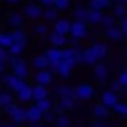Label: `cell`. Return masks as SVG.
I'll use <instances>...</instances> for the list:
<instances>
[{
	"mask_svg": "<svg viewBox=\"0 0 127 127\" xmlns=\"http://www.w3.org/2000/svg\"><path fill=\"white\" fill-rule=\"evenodd\" d=\"M8 65L11 67V73H13L15 77H19V79L26 80L28 77H30V65H28L26 60H23V58H13V56H9Z\"/></svg>",
	"mask_w": 127,
	"mask_h": 127,
	"instance_id": "6da1fadb",
	"label": "cell"
},
{
	"mask_svg": "<svg viewBox=\"0 0 127 127\" xmlns=\"http://www.w3.org/2000/svg\"><path fill=\"white\" fill-rule=\"evenodd\" d=\"M4 114H8L9 118H11V122L17 123L19 127L24 125V123L28 122V118H26V108H23L19 103H15V105H11L9 108H6Z\"/></svg>",
	"mask_w": 127,
	"mask_h": 127,
	"instance_id": "7a4b0ae2",
	"label": "cell"
},
{
	"mask_svg": "<svg viewBox=\"0 0 127 127\" xmlns=\"http://www.w3.org/2000/svg\"><path fill=\"white\" fill-rule=\"evenodd\" d=\"M2 84H4L11 94H17V92H19L24 84H28V82L23 80V79H19V77H15L13 73H4V75H2Z\"/></svg>",
	"mask_w": 127,
	"mask_h": 127,
	"instance_id": "3957f363",
	"label": "cell"
},
{
	"mask_svg": "<svg viewBox=\"0 0 127 127\" xmlns=\"http://www.w3.org/2000/svg\"><path fill=\"white\" fill-rule=\"evenodd\" d=\"M43 11L45 9L41 8V4H37V2H28L23 8V15L26 17V19H30V21L43 19Z\"/></svg>",
	"mask_w": 127,
	"mask_h": 127,
	"instance_id": "277c9868",
	"label": "cell"
},
{
	"mask_svg": "<svg viewBox=\"0 0 127 127\" xmlns=\"http://www.w3.org/2000/svg\"><path fill=\"white\" fill-rule=\"evenodd\" d=\"M94 94H95L94 86H92V84H86V82L79 84V86L75 88V95H77V99H80V101H90L92 97H94Z\"/></svg>",
	"mask_w": 127,
	"mask_h": 127,
	"instance_id": "5b68a950",
	"label": "cell"
},
{
	"mask_svg": "<svg viewBox=\"0 0 127 127\" xmlns=\"http://www.w3.org/2000/svg\"><path fill=\"white\" fill-rule=\"evenodd\" d=\"M6 23L11 26V30H15V28H23L24 23H26V17H24L21 11H9L8 17H6Z\"/></svg>",
	"mask_w": 127,
	"mask_h": 127,
	"instance_id": "8992f818",
	"label": "cell"
},
{
	"mask_svg": "<svg viewBox=\"0 0 127 127\" xmlns=\"http://www.w3.org/2000/svg\"><path fill=\"white\" fill-rule=\"evenodd\" d=\"M75 39H84L88 36V24L86 23H80V21H73L71 23V32H69Z\"/></svg>",
	"mask_w": 127,
	"mask_h": 127,
	"instance_id": "52a82bcc",
	"label": "cell"
},
{
	"mask_svg": "<svg viewBox=\"0 0 127 127\" xmlns=\"http://www.w3.org/2000/svg\"><path fill=\"white\" fill-rule=\"evenodd\" d=\"M15 99L17 103H30V101H34V92H32V86L30 84H24L23 88H21L19 92L15 94Z\"/></svg>",
	"mask_w": 127,
	"mask_h": 127,
	"instance_id": "ba28073f",
	"label": "cell"
},
{
	"mask_svg": "<svg viewBox=\"0 0 127 127\" xmlns=\"http://www.w3.org/2000/svg\"><path fill=\"white\" fill-rule=\"evenodd\" d=\"M45 56H47V60L51 62V67H52V65H58V64L64 60V49L49 47L47 51H45Z\"/></svg>",
	"mask_w": 127,
	"mask_h": 127,
	"instance_id": "9c48e42d",
	"label": "cell"
},
{
	"mask_svg": "<svg viewBox=\"0 0 127 127\" xmlns=\"http://www.w3.org/2000/svg\"><path fill=\"white\" fill-rule=\"evenodd\" d=\"M47 41L51 47H56V49H65V45L69 43L67 36H60V34H56V32H51L47 36Z\"/></svg>",
	"mask_w": 127,
	"mask_h": 127,
	"instance_id": "30bf717a",
	"label": "cell"
},
{
	"mask_svg": "<svg viewBox=\"0 0 127 127\" xmlns=\"http://www.w3.org/2000/svg\"><path fill=\"white\" fill-rule=\"evenodd\" d=\"M34 82H36L37 86H45V88H47L49 84L52 82V71H51V69L36 71V73H34Z\"/></svg>",
	"mask_w": 127,
	"mask_h": 127,
	"instance_id": "8fae6325",
	"label": "cell"
},
{
	"mask_svg": "<svg viewBox=\"0 0 127 127\" xmlns=\"http://www.w3.org/2000/svg\"><path fill=\"white\" fill-rule=\"evenodd\" d=\"M75 101L77 99H58L54 105V114L60 116V114H65V110H73L75 108Z\"/></svg>",
	"mask_w": 127,
	"mask_h": 127,
	"instance_id": "7c38bea8",
	"label": "cell"
},
{
	"mask_svg": "<svg viewBox=\"0 0 127 127\" xmlns=\"http://www.w3.org/2000/svg\"><path fill=\"white\" fill-rule=\"evenodd\" d=\"M43 116L45 114L36 107V105H30V107L26 108V118H28V123H30V125H34V123H41Z\"/></svg>",
	"mask_w": 127,
	"mask_h": 127,
	"instance_id": "4fadbf2b",
	"label": "cell"
},
{
	"mask_svg": "<svg viewBox=\"0 0 127 127\" xmlns=\"http://www.w3.org/2000/svg\"><path fill=\"white\" fill-rule=\"evenodd\" d=\"M17 99H15V95L11 94L9 90H2L0 92V110L4 112L6 108H9L11 105H15Z\"/></svg>",
	"mask_w": 127,
	"mask_h": 127,
	"instance_id": "5bb4252c",
	"label": "cell"
},
{
	"mask_svg": "<svg viewBox=\"0 0 127 127\" xmlns=\"http://www.w3.org/2000/svg\"><path fill=\"white\" fill-rule=\"evenodd\" d=\"M73 67H75V64L62 60V62H60L58 65H52V67H51V71L58 73L60 77H69V75H71V71H73Z\"/></svg>",
	"mask_w": 127,
	"mask_h": 127,
	"instance_id": "9a60e30c",
	"label": "cell"
},
{
	"mask_svg": "<svg viewBox=\"0 0 127 127\" xmlns=\"http://www.w3.org/2000/svg\"><path fill=\"white\" fill-rule=\"evenodd\" d=\"M56 95H58V99H77L75 88L67 86V84H60V86H56Z\"/></svg>",
	"mask_w": 127,
	"mask_h": 127,
	"instance_id": "2e32d148",
	"label": "cell"
},
{
	"mask_svg": "<svg viewBox=\"0 0 127 127\" xmlns=\"http://www.w3.org/2000/svg\"><path fill=\"white\" fill-rule=\"evenodd\" d=\"M118 97H120V95L116 94V92L107 90V92H103V95H101V103H103L105 107H108V108H114L116 105L120 103V101H118Z\"/></svg>",
	"mask_w": 127,
	"mask_h": 127,
	"instance_id": "e0dca14e",
	"label": "cell"
},
{
	"mask_svg": "<svg viewBox=\"0 0 127 127\" xmlns=\"http://www.w3.org/2000/svg\"><path fill=\"white\" fill-rule=\"evenodd\" d=\"M94 77H95V80L97 82H105L107 80V77H108V67L105 65L103 62H97L94 65Z\"/></svg>",
	"mask_w": 127,
	"mask_h": 127,
	"instance_id": "ac0fdd59",
	"label": "cell"
},
{
	"mask_svg": "<svg viewBox=\"0 0 127 127\" xmlns=\"http://www.w3.org/2000/svg\"><path fill=\"white\" fill-rule=\"evenodd\" d=\"M32 67L37 69V71H45V69L51 67V62L47 60L45 54H37V56H34V60H32Z\"/></svg>",
	"mask_w": 127,
	"mask_h": 127,
	"instance_id": "d6986e66",
	"label": "cell"
},
{
	"mask_svg": "<svg viewBox=\"0 0 127 127\" xmlns=\"http://www.w3.org/2000/svg\"><path fill=\"white\" fill-rule=\"evenodd\" d=\"M56 34H60V36H67L69 32H71V23H69L67 19H58L54 23V30Z\"/></svg>",
	"mask_w": 127,
	"mask_h": 127,
	"instance_id": "ffe728a7",
	"label": "cell"
},
{
	"mask_svg": "<svg viewBox=\"0 0 127 127\" xmlns=\"http://www.w3.org/2000/svg\"><path fill=\"white\" fill-rule=\"evenodd\" d=\"M32 92H34V101H43V99H49V90L45 86H37V84H34L32 86Z\"/></svg>",
	"mask_w": 127,
	"mask_h": 127,
	"instance_id": "44dd1931",
	"label": "cell"
},
{
	"mask_svg": "<svg viewBox=\"0 0 127 127\" xmlns=\"http://www.w3.org/2000/svg\"><path fill=\"white\" fill-rule=\"evenodd\" d=\"M90 49L94 51V54L97 56V60H103V58H107V54H108V47H107L105 43H99V41H97V43H94Z\"/></svg>",
	"mask_w": 127,
	"mask_h": 127,
	"instance_id": "7402d4cb",
	"label": "cell"
},
{
	"mask_svg": "<svg viewBox=\"0 0 127 127\" xmlns=\"http://www.w3.org/2000/svg\"><path fill=\"white\" fill-rule=\"evenodd\" d=\"M112 6H114L112 0H90V9H97V11H105Z\"/></svg>",
	"mask_w": 127,
	"mask_h": 127,
	"instance_id": "603a6c76",
	"label": "cell"
},
{
	"mask_svg": "<svg viewBox=\"0 0 127 127\" xmlns=\"http://www.w3.org/2000/svg\"><path fill=\"white\" fill-rule=\"evenodd\" d=\"M88 15H90V9L84 8V6H77V8L73 9V17H75V21L86 23V21H88Z\"/></svg>",
	"mask_w": 127,
	"mask_h": 127,
	"instance_id": "cb8c5ba5",
	"label": "cell"
},
{
	"mask_svg": "<svg viewBox=\"0 0 127 127\" xmlns=\"http://www.w3.org/2000/svg\"><path fill=\"white\" fill-rule=\"evenodd\" d=\"M24 49H26V41H21V43H13L11 47L8 49L9 56H13V58H21V54L24 52Z\"/></svg>",
	"mask_w": 127,
	"mask_h": 127,
	"instance_id": "d4e9b609",
	"label": "cell"
},
{
	"mask_svg": "<svg viewBox=\"0 0 127 127\" xmlns=\"http://www.w3.org/2000/svg\"><path fill=\"white\" fill-rule=\"evenodd\" d=\"M97 62H99V60H97V56L94 54V51H92L90 47L82 51V64H86V65H95Z\"/></svg>",
	"mask_w": 127,
	"mask_h": 127,
	"instance_id": "484cf974",
	"label": "cell"
},
{
	"mask_svg": "<svg viewBox=\"0 0 127 127\" xmlns=\"http://www.w3.org/2000/svg\"><path fill=\"white\" fill-rule=\"evenodd\" d=\"M107 37L110 41H120L123 37V32H122V28L116 24V26H112V28H107Z\"/></svg>",
	"mask_w": 127,
	"mask_h": 127,
	"instance_id": "4316f807",
	"label": "cell"
},
{
	"mask_svg": "<svg viewBox=\"0 0 127 127\" xmlns=\"http://www.w3.org/2000/svg\"><path fill=\"white\" fill-rule=\"evenodd\" d=\"M112 15L116 17V19H125L127 17V6L125 4H114L112 6Z\"/></svg>",
	"mask_w": 127,
	"mask_h": 127,
	"instance_id": "83f0119b",
	"label": "cell"
},
{
	"mask_svg": "<svg viewBox=\"0 0 127 127\" xmlns=\"http://www.w3.org/2000/svg\"><path fill=\"white\" fill-rule=\"evenodd\" d=\"M94 116H95L97 120H105V118L108 116V107H105L103 103H97V105L94 107Z\"/></svg>",
	"mask_w": 127,
	"mask_h": 127,
	"instance_id": "f1b7e54d",
	"label": "cell"
},
{
	"mask_svg": "<svg viewBox=\"0 0 127 127\" xmlns=\"http://www.w3.org/2000/svg\"><path fill=\"white\" fill-rule=\"evenodd\" d=\"M15 43L13 41V36H11V32H2V36H0V47H4V49H9L11 45Z\"/></svg>",
	"mask_w": 127,
	"mask_h": 127,
	"instance_id": "f546056e",
	"label": "cell"
},
{
	"mask_svg": "<svg viewBox=\"0 0 127 127\" xmlns=\"http://www.w3.org/2000/svg\"><path fill=\"white\" fill-rule=\"evenodd\" d=\"M103 11H97V9H90V15H88V23L92 24H101V21H103Z\"/></svg>",
	"mask_w": 127,
	"mask_h": 127,
	"instance_id": "4dcf8cb0",
	"label": "cell"
},
{
	"mask_svg": "<svg viewBox=\"0 0 127 127\" xmlns=\"http://www.w3.org/2000/svg\"><path fill=\"white\" fill-rule=\"evenodd\" d=\"M52 125L54 127H71V120H69V116L60 114V116H56V120H54Z\"/></svg>",
	"mask_w": 127,
	"mask_h": 127,
	"instance_id": "1f68e13d",
	"label": "cell"
},
{
	"mask_svg": "<svg viewBox=\"0 0 127 127\" xmlns=\"http://www.w3.org/2000/svg\"><path fill=\"white\" fill-rule=\"evenodd\" d=\"M37 108H39L43 114H47V112H51L52 108H54V105L51 103V99H43V101H37V103H34Z\"/></svg>",
	"mask_w": 127,
	"mask_h": 127,
	"instance_id": "d6a6232c",
	"label": "cell"
},
{
	"mask_svg": "<svg viewBox=\"0 0 127 127\" xmlns=\"http://www.w3.org/2000/svg\"><path fill=\"white\" fill-rule=\"evenodd\" d=\"M43 19L45 21H58V9L56 8H45V11H43Z\"/></svg>",
	"mask_w": 127,
	"mask_h": 127,
	"instance_id": "836d02e7",
	"label": "cell"
},
{
	"mask_svg": "<svg viewBox=\"0 0 127 127\" xmlns=\"http://www.w3.org/2000/svg\"><path fill=\"white\" fill-rule=\"evenodd\" d=\"M9 32H11L13 41H15V43H21V41H28V39H26V34H24L23 28H15V30H9Z\"/></svg>",
	"mask_w": 127,
	"mask_h": 127,
	"instance_id": "e575fe53",
	"label": "cell"
},
{
	"mask_svg": "<svg viewBox=\"0 0 127 127\" xmlns=\"http://www.w3.org/2000/svg\"><path fill=\"white\" fill-rule=\"evenodd\" d=\"M101 24H103L105 28L116 26V17L112 15V13H105V15H103V21H101Z\"/></svg>",
	"mask_w": 127,
	"mask_h": 127,
	"instance_id": "d590c367",
	"label": "cell"
},
{
	"mask_svg": "<svg viewBox=\"0 0 127 127\" xmlns=\"http://www.w3.org/2000/svg\"><path fill=\"white\" fill-rule=\"evenodd\" d=\"M34 34H37V36H49L51 34V30H49V26L45 23H39L34 26Z\"/></svg>",
	"mask_w": 127,
	"mask_h": 127,
	"instance_id": "8d00e7d4",
	"label": "cell"
},
{
	"mask_svg": "<svg viewBox=\"0 0 127 127\" xmlns=\"http://www.w3.org/2000/svg\"><path fill=\"white\" fill-rule=\"evenodd\" d=\"M69 6H71L69 0H54V6H52V8H56L58 11H67Z\"/></svg>",
	"mask_w": 127,
	"mask_h": 127,
	"instance_id": "74e56055",
	"label": "cell"
},
{
	"mask_svg": "<svg viewBox=\"0 0 127 127\" xmlns=\"http://www.w3.org/2000/svg\"><path fill=\"white\" fill-rule=\"evenodd\" d=\"M114 110L118 112L120 116H127V103H118L114 107Z\"/></svg>",
	"mask_w": 127,
	"mask_h": 127,
	"instance_id": "f35d334b",
	"label": "cell"
},
{
	"mask_svg": "<svg viewBox=\"0 0 127 127\" xmlns=\"http://www.w3.org/2000/svg\"><path fill=\"white\" fill-rule=\"evenodd\" d=\"M54 120H56V114H54V110L47 112V114L43 116V122H45V123H54Z\"/></svg>",
	"mask_w": 127,
	"mask_h": 127,
	"instance_id": "ab89813d",
	"label": "cell"
},
{
	"mask_svg": "<svg viewBox=\"0 0 127 127\" xmlns=\"http://www.w3.org/2000/svg\"><path fill=\"white\" fill-rule=\"evenodd\" d=\"M116 80H118V82L122 84L123 88H125V86H127V69H125V71H122V73H120V75H118V79H116Z\"/></svg>",
	"mask_w": 127,
	"mask_h": 127,
	"instance_id": "60d3db41",
	"label": "cell"
},
{
	"mask_svg": "<svg viewBox=\"0 0 127 127\" xmlns=\"http://www.w3.org/2000/svg\"><path fill=\"white\" fill-rule=\"evenodd\" d=\"M8 60H9V52H8V49L0 47V62H6V64H8Z\"/></svg>",
	"mask_w": 127,
	"mask_h": 127,
	"instance_id": "b9f144b4",
	"label": "cell"
},
{
	"mask_svg": "<svg viewBox=\"0 0 127 127\" xmlns=\"http://www.w3.org/2000/svg\"><path fill=\"white\" fill-rule=\"evenodd\" d=\"M110 90H112V92H116V94H120V92H123V86L118 82V80H116V82H112V84H110Z\"/></svg>",
	"mask_w": 127,
	"mask_h": 127,
	"instance_id": "7bdbcfd3",
	"label": "cell"
},
{
	"mask_svg": "<svg viewBox=\"0 0 127 127\" xmlns=\"http://www.w3.org/2000/svg\"><path fill=\"white\" fill-rule=\"evenodd\" d=\"M69 45H71V49H75V51H82V49H80L79 39H75V37H71V39H69Z\"/></svg>",
	"mask_w": 127,
	"mask_h": 127,
	"instance_id": "ee69618b",
	"label": "cell"
},
{
	"mask_svg": "<svg viewBox=\"0 0 127 127\" xmlns=\"http://www.w3.org/2000/svg\"><path fill=\"white\" fill-rule=\"evenodd\" d=\"M120 28H122V32H123V37H127V17L120 21Z\"/></svg>",
	"mask_w": 127,
	"mask_h": 127,
	"instance_id": "f6af8a7d",
	"label": "cell"
},
{
	"mask_svg": "<svg viewBox=\"0 0 127 127\" xmlns=\"http://www.w3.org/2000/svg\"><path fill=\"white\" fill-rule=\"evenodd\" d=\"M39 4L45 6V8H52V6H54V0H39Z\"/></svg>",
	"mask_w": 127,
	"mask_h": 127,
	"instance_id": "bcb514c9",
	"label": "cell"
},
{
	"mask_svg": "<svg viewBox=\"0 0 127 127\" xmlns=\"http://www.w3.org/2000/svg\"><path fill=\"white\" fill-rule=\"evenodd\" d=\"M0 127H19V125L13 122H0Z\"/></svg>",
	"mask_w": 127,
	"mask_h": 127,
	"instance_id": "7dc6e473",
	"label": "cell"
},
{
	"mask_svg": "<svg viewBox=\"0 0 127 127\" xmlns=\"http://www.w3.org/2000/svg\"><path fill=\"white\" fill-rule=\"evenodd\" d=\"M6 73V62H0V77Z\"/></svg>",
	"mask_w": 127,
	"mask_h": 127,
	"instance_id": "c3c4849f",
	"label": "cell"
},
{
	"mask_svg": "<svg viewBox=\"0 0 127 127\" xmlns=\"http://www.w3.org/2000/svg\"><path fill=\"white\" fill-rule=\"evenodd\" d=\"M94 127H105V123H103V122H101V120H97V122H95V123H94Z\"/></svg>",
	"mask_w": 127,
	"mask_h": 127,
	"instance_id": "681fc988",
	"label": "cell"
},
{
	"mask_svg": "<svg viewBox=\"0 0 127 127\" xmlns=\"http://www.w3.org/2000/svg\"><path fill=\"white\" fill-rule=\"evenodd\" d=\"M6 2H8V4H9V6H15V4H19L21 0H6Z\"/></svg>",
	"mask_w": 127,
	"mask_h": 127,
	"instance_id": "f907efd6",
	"label": "cell"
},
{
	"mask_svg": "<svg viewBox=\"0 0 127 127\" xmlns=\"http://www.w3.org/2000/svg\"><path fill=\"white\" fill-rule=\"evenodd\" d=\"M28 127H45L43 123H34V125H28Z\"/></svg>",
	"mask_w": 127,
	"mask_h": 127,
	"instance_id": "816d5d0a",
	"label": "cell"
},
{
	"mask_svg": "<svg viewBox=\"0 0 127 127\" xmlns=\"http://www.w3.org/2000/svg\"><path fill=\"white\" fill-rule=\"evenodd\" d=\"M112 4H122V0H112Z\"/></svg>",
	"mask_w": 127,
	"mask_h": 127,
	"instance_id": "f5cc1de1",
	"label": "cell"
},
{
	"mask_svg": "<svg viewBox=\"0 0 127 127\" xmlns=\"http://www.w3.org/2000/svg\"><path fill=\"white\" fill-rule=\"evenodd\" d=\"M123 94H125V95H127V86H125V88H123Z\"/></svg>",
	"mask_w": 127,
	"mask_h": 127,
	"instance_id": "db71d44e",
	"label": "cell"
},
{
	"mask_svg": "<svg viewBox=\"0 0 127 127\" xmlns=\"http://www.w3.org/2000/svg\"><path fill=\"white\" fill-rule=\"evenodd\" d=\"M123 52H125V58H127V47H125V49H123Z\"/></svg>",
	"mask_w": 127,
	"mask_h": 127,
	"instance_id": "11a10c76",
	"label": "cell"
},
{
	"mask_svg": "<svg viewBox=\"0 0 127 127\" xmlns=\"http://www.w3.org/2000/svg\"><path fill=\"white\" fill-rule=\"evenodd\" d=\"M122 4H125V6H127V0H122Z\"/></svg>",
	"mask_w": 127,
	"mask_h": 127,
	"instance_id": "9f6ffc18",
	"label": "cell"
},
{
	"mask_svg": "<svg viewBox=\"0 0 127 127\" xmlns=\"http://www.w3.org/2000/svg\"><path fill=\"white\" fill-rule=\"evenodd\" d=\"M0 118H2V110H0Z\"/></svg>",
	"mask_w": 127,
	"mask_h": 127,
	"instance_id": "6f0895ef",
	"label": "cell"
},
{
	"mask_svg": "<svg viewBox=\"0 0 127 127\" xmlns=\"http://www.w3.org/2000/svg\"><path fill=\"white\" fill-rule=\"evenodd\" d=\"M0 36H2V30H0Z\"/></svg>",
	"mask_w": 127,
	"mask_h": 127,
	"instance_id": "680465c9",
	"label": "cell"
},
{
	"mask_svg": "<svg viewBox=\"0 0 127 127\" xmlns=\"http://www.w3.org/2000/svg\"><path fill=\"white\" fill-rule=\"evenodd\" d=\"M37 2H39V0H37Z\"/></svg>",
	"mask_w": 127,
	"mask_h": 127,
	"instance_id": "91938a15",
	"label": "cell"
}]
</instances>
